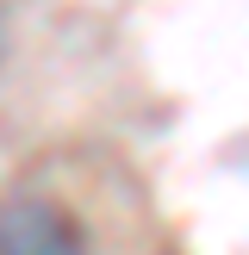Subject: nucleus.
Instances as JSON below:
<instances>
[{"label":"nucleus","instance_id":"1","mask_svg":"<svg viewBox=\"0 0 249 255\" xmlns=\"http://www.w3.org/2000/svg\"><path fill=\"white\" fill-rule=\"evenodd\" d=\"M0 255H87V231L69 206L19 193L0 206Z\"/></svg>","mask_w":249,"mask_h":255},{"label":"nucleus","instance_id":"2","mask_svg":"<svg viewBox=\"0 0 249 255\" xmlns=\"http://www.w3.org/2000/svg\"><path fill=\"white\" fill-rule=\"evenodd\" d=\"M0 56H6V19H0Z\"/></svg>","mask_w":249,"mask_h":255}]
</instances>
